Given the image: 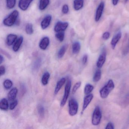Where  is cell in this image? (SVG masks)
Instances as JSON below:
<instances>
[{"mask_svg":"<svg viewBox=\"0 0 129 129\" xmlns=\"http://www.w3.org/2000/svg\"><path fill=\"white\" fill-rule=\"evenodd\" d=\"M71 86V81L70 79H68L67 80L65 87L64 95H63L62 99L60 103V106L61 107H63L66 104V102H67L68 98L69 96V94H70Z\"/></svg>","mask_w":129,"mask_h":129,"instance_id":"cell-4","label":"cell"},{"mask_svg":"<svg viewBox=\"0 0 129 129\" xmlns=\"http://www.w3.org/2000/svg\"><path fill=\"white\" fill-rule=\"evenodd\" d=\"M9 105L8 100L6 98L2 99L0 102V108L1 110L7 111L9 108Z\"/></svg>","mask_w":129,"mask_h":129,"instance_id":"cell-20","label":"cell"},{"mask_svg":"<svg viewBox=\"0 0 129 129\" xmlns=\"http://www.w3.org/2000/svg\"><path fill=\"white\" fill-rule=\"evenodd\" d=\"M19 13L17 10H14L3 21V24L7 27H12L16 24L18 19Z\"/></svg>","mask_w":129,"mask_h":129,"instance_id":"cell-2","label":"cell"},{"mask_svg":"<svg viewBox=\"0 0 129 129\" xmlns=\"http://www.w3.org/2000/svg\"><path fill=\"white\" fill-rule=\"evenodd\" d=\"M24 38L23 37L21 36L19 37L17 40H16V42L14 43L13 47V50L15 52H17L20 49L21 47V45L23 43Z\"/></svg>","mask_w":129,"mask_h":129,"instance_id":"cell-16","label":"cell"},{"mask_svg":"<svg viewBox=\"0 0 129 129\" xmlns=\"http://www.w3.org/2000/svg\"><path fill=\"white\" fill-rule=\"evenodd\" d=\"M18 39L17 35L13 34H10L7 36L6 38V43L8 46H12L15 43L16 40Z\"/></svg>","mask_w":129,"mask_h":129,"instance_id":"cell-14","label":"cell"},{"mask_svg":"<svg viewBox=\"0 0 129 129\" xmlns=\"http://www.w3.org/2000/svg\"><path fill=\"white\" fill-rule=\"evenodd\" d=\"M128 1V0H124V3H127V1Z\"/></svg>","mask_w":129,"mask_h":129,"instance_id":"cell-43","label":"cell"},{"mask_svg":"<svg viewBox=\"0 0 129 129\" xmlns=\"http://www.w3.org/2000/svg\"><path fill=\"white\" fill-rule=\"evenodd\" d=\"M49 44L50 39L49 38L47 37H44L40 41L39 47L42 50H45L49 45Z\"/></svg>","mask_w":129,"mask_h":129,"instance_id":"cell-13","label":"cell"},{"mask_svg":"<svg viewBox=\"0 0 129 129\" xmlns=\"http://www.w3.org/2000/svg\"><path fill=\"white\" fill-rule=\"evenodd\" d=\"M129 50V42H128V45H127V47L126 49V51H128Z\"/></svg>","mask_w":129,"mask_h":129,"instance_id":"cell-42","label":"cell"},{"mask_svg":"<svg viewBox=\"0 0 129 129\" xmlns=\"http://www.w3.org/2000/svg\"><path fill=\"white\" fill-rule=\"evenodd\" d=\"M102 118V113L99 106H96L92 116V123L94 126H97L100 123Z\"/></svg>","mask_w":129,"mask_h":129,"instance_id":"cell-3","label":"cell"},{"mask_svg":"<svg viewBox=\"0 0 129 129\" xmlns=\"http://www.w3.org/2000/svg\"><path fill=\"white\" fill-rule=\"evenodd\" d=\"M1 53H3L4 55L6 56L9 59H10L11 58V55L8 53H7V52L5 51V50H3L1 49Z\"/></svg>","mask_w":129,"mask_h":129,"instance_id":"cell-39","label":"cell"},{"mask_svg":"<svg viewBox=\"0 0 129 129\" xmlns=\"http://www.w3.org/2000/svg\"><path fill=\"white\" fill-rule=\"evenodd\" d=\"M25 31L27 34L31 35L34 33L33 24L31 23H28L25 27Z\"/></svg>","mask_w":129,"mask_h":129,"instance_id":"cell-28","label":"cell"},{"mask_svg":"<svg viewBox=\"0 0 129 129\" xmlns=\"http://www.w3.org/2000/svg\"><path fill=\"white\" fill-rule=\"evenodd\" d=\"M42 64V59L41 58L37 59L34 63L33 69L34 71H38L41 66Z\"/></svg>","mask_w":129,"mask_h":129,"instance_id":"cell-25","label":"cell"},{"mask_svg":"<svg viewBox=\"0 0 129 129\" xmlns=\"http://www.w3.org/2000/svg\"><path fill=\"white\" fill-rule=\"evenodd\" d=\"M69 114L71 116L76 115L78 109V102L74 99H71L69 102Z\"/></svg>","mask_w":129,"mask_h":129,"instance_id":"cell-5","label":"cell"},{"mask_svg":"<svg viewBox=\"0 0 129 129\" xmlns=\"http://www.w3.org/2000/svg\"><path fill=\"white\" fill-rule=\"evenodd\" d=\"M18 90L16 87H14L9 92L8 98L10 101H13L16 98L18 94Z\"/></svg>","mask_w":129,"mask_h":129,"instance_id":"cell-17","label":"cell"},{"mask_svg":"<svg viewBox=\"0 0 129 129\" xmlns=\"http://www.w3.org/2000/svg\"><path fill=\"white\" fill-rule=\"evenodd\" d=\"M4 58L3 56L2 55H0V64H1L3 63V62L4 61Z\"/></svg>","mask_w":129,"mask_h":129,"instance_id":"cell-41","label":"cell"},{"mask_svg":"<svg viewBox=\"0 0 129 129\" xmlns=\"http://www.w3.org/2000/svg\"><path fill=\"white\" fill-rule=\"evenodd\" d=\"M66 80L65 78H62L59 80L58 81L56 84V86L55 87L54 90V94L55 95H57L60 90L61 89L62 86L66 83Z\"/></svg>","mask_w":129,"mask_h":129,"instance_id":"cell-15","label":"cell"},{"mask_svg":"<svg viewBox=\"0 0 129 129\" xmlns=\"http://www.w3.org/2000/svg\"><path fill=\"white\" fill-rule=\"evenodd\" d=\"M106 49L104 47L102 49V52L99 56L96 62V66L99 69H101L103 66L106 60Z\"/></svg>","mask_w":129,"mask_h":129,"instance_id":"cell-6","label":"cell"},{"mask_svg":"<svg viewBox=\"0 0 129 129\" xmlns=\"http://www.w3.org/2000/svg\"><path fill=\"white\" fill-rule=\"evenodd\" d=\"M94 89L93 86L90 84H87L85 86L84 89V94L86 95L90 94Z\"/></svg>","mask_w":129,"mask_h":129,"instance_id":"cell-26","label":"cell"},{"mask_svg":"<svg viewBox=\"0 0 129 129\" xmlns=\"http://www.w3.org/2000/svg\"><path fill=\"white\" fill-rule=\"evenodd\" d=\"M121 36H122V34L120 31H119L113 37L111 43V46L113 49H114L115 48L117 44L120 40Z\"/></svg>","mask_w":129,"mask_h":129,"instance_id":"cell-12","label":"cell"},{"mask_svg":"<svg viewBox=\"0 0 129 129\" xmlns=\"http://www.w3.org/2000/svg\"><path fill=\"white\" fill-rule=\"evenodd\" d=\"M4 86L6 89H10L13 85L12 81L9 79H7L4 81L3 83Z\"/></svg>","mask_w":129,"mask_h":129,"instance_id":"cell-29","label":"cell"},{"mask_svg":"<svg viewBox=\"0 0 129 129\" xmlns=\"http://www.w3.org/2000/svg\"><path fill=\"white\" fill-rule=\"evenodd\" d=\"M50 77V74L48 72H46L43 75L41 78V83L44 86L48 84L49 80Z\"/></svg>","mask_w":129,"mask_h":129,"instance_id":"cell-21","label":"cell"},{"mask_svg":"<svg viewBox=\"0 0 129 129\" xmlns=\"http://www.w3.org/2000/svg\"><path fill=\"white\" fill-rule=\"evenodd\" d=\"M84 0H74V7L75 10L78 11L81 9L84 6Z\"/></svg>","mask_w":129,"mask_h":129,"instance_id":"cell-18","label":"cell"},{"mask_svg":"<svg viewBox=\"0 0 129 129\" xmlns=\"http://www.w3.org/2000/svg\"><path fill=\"white\" fill-rule=\"evenodd\" d=\"M33 0H19L18 6L19 9L22 11L27 9Z\"/></svg>","mask_w":129,"mask_h":129,"instance_id":"cell-11","label":"cell"},{"mask_svg":"<svg viewBox=\"0 0 129 129\" xmlns=\"http://www.w3.org/2000/svg\"><path fill=\"white\" fill-rule=\"evenodd\" d=\"M102 77V72L100 69L98 68L96 71L93 78V82H97L100 80Z\"/></svg>","mask_w":129,"mask_h":129,"instance_id":"cell-24","label":"cell"},{"mask_svg":"<svg viewBox=\"0 0 129 129\" xmlns=\"http://www.w3.org/2000/svg\"><path fill=\"white\" fill-rule=\"evenodd\" d=\"M104 7H105V4L104 2H101L98 6L96 12L95 20V21L96 22L99 21L101 19L103 10H104Z\"/></svg>","mask_w":129,"mask_h":129,"instance_id":"cell-8","label":"cell"},{"mask_svg":"<svg viewBox=\"0 0 129 129\" xmlns=\"http://www.w3.org/2000/svg\"><path fill=\"white\" fill-rule=\"evenodd\" d=\"M87 60H88V55L87 54H85L84 55L82 59V63L84 65L86 64Z\"/></svg>","mask_w":129,"mask_h":129,"instance_id":"cell-37","label":"cell"},{"mask_svg":"<svg viewBox=\"0 0 129 129\" xmlns=\"http://www.w3.org/2000/svg\"><path fill=\"white\" fill-rule=\"evenodd\" d=\"M119 0H112V4L114 6H116L118 3Z\"/></svg>","mask_w":129,"mask_h":129,"instance_id":"cell-40","label":"cell"},{"mask_svg":"<svg viewBox=\"0 0 129 129\" xmlns=\"http://www.w3.org/2000/svg\"><path fill=\"white\" fill-rule=\"evenodd\" d=\"M50 0H40L39 9L40 10H44L49 6Z\"/></svg>","mask_w":129,"mask_h":129,"instance_id":"cell-23","label":"cell"},{"mask_svg":"<svg viewBox=\"0 0 129 129\" xmlns=\"http://www.w3.org/2000/svg\"><path fill=\"white\" fill-rule=\"evenodd\" d=\"M6 73V68L4 66H0V75L1 76L4 75Z\"/></svg>","mask_w":129,"mask_h":129,"instance_id":"cell-36","label":"cell"},{"mask_svg":"<svg viewBox=\"0 0 129 129\" xmlns=\"http://www.w3.org/2000/svg\"><path fill=\"white\" fill-rule=\"evenodd\" d=\"M52 19V17L51 15H47L44 17L41 23V26L42 29L45 30L49 26Z\"/></svg>","mask_w":129,"mask_h":129,"instance_id":"cell-10","label":"cell"},{"mask_svg":"<svg viewBox=\"0 0 129 129\" xmlns=\"http://www.w3.org/2000/svg\"><path fill=\"white\" fill-rule=\"evenodd\" d=\"M68 26L69 24L68 22H58L54 27V31L57 33L60 31H64L67 29Z\"/></svg>","mask_w":129,"mask_h":129,"instance_id":"cell-7","label":"cell"},{"mask_svg":"<svg viewBox=\"0 0 129 129\" xmlns=\"http://www.w3.org/2000/svg\"><path fill=\"white\" fill-rule=\"evenodd\" d=\"M7 7L9 9H13L16 4V0H6Z\"/></svg>","mask_w":129,"mask_h":129,"instance_id":"cell-30","label":"cell"},{"mask_svg":"<svg viewBox=\"0 0 129 129\" xmlns=\"http://www.w3.org/2000/svg\"><path fill=\"white\" fill-rule=\"evenodd\" d=\"M114 129V124L112 122H109L108 123L105 127V129Z\"/></svg>","mask_w":129,"mask_h":129,"instance_id":"cell-38","label":"cell"},{"mask_svg":"<svg viewBox=\"0 0 129 129\" xmlns=\"http://www.w3.org/2000/svg\"><path fill=\"white\" fill-rule=\"evenodd\" d=\"M62 12L64 14H68L69 12V7L67 4H65L63 6L62 9Z\"/></svg>","mask_w":129,"mask_h":129,"instance_id":"cell-34","label":"cell"},{"mask_svg":"<svg viewBox=\"0 0 129 129\" xmlns=\"http://www.w3.org/2000/svg\"><path fill=\"white\" fill-rule=\"evenodd\" d=\"M81 49V44L80 42L75 41L73 43L72 46V53L74 54H78Z\"/></svg>","mask_w":129,"mask_h":129,"instance_id":"cell-19","label":"cell"},{"mask_svg":"<svg viewBox=\"0 0 129 129\" xmlns=\"http://www.w3.org/2000/svg\"><path fill=\"white\" fill-rule=\"evenodd\" d=\"M18 104V101L17 100H14L10 103L9 106V108L10 110H13L15 109Z\"/></svg>","mask_w":129,"mask_h":129,"instance_id":"cell-33","label":"cell"},{"mask_svg":"<svg viewBox=\"0 0 129 129\" xmlns=\"http://www.w3.org/2000/svg\"><path fill=\"white\" fill-rule=\"evenodd\" d=\"M68 48V45L67 44H65L61 47V48L59 50L58 54H57V56L59 58H61L63 57L65 53L66 52Z\"/></svg>","mask_w":129,"mask_h":129,"instance_id":"cell-22","label":"cell"},{"mask_svg":"<svg viewBox=\"0 0 129 129\" xmlns=\"http://www.w3.org/2000/svg\"><path fill=\"white\" fill-rule=\"evenodd\" d=\"M38 113L39 117L41 118L44 117L45 116V109L41 105H39L37 107Z\"/></svg>","mask_w":129,"mask_h":129,"instance_id":"cell-27","label":"cell"},{"mask_svg":"<svg viewBox=\"0 0 129 129\" xmlns=\"http://www.w3.org/2000/svg\"><path fill=\"white\" fill-rule=\"evenodd\" d=\"M93 98V94L90 93L89 95H86L84 99L83 104V108H82V112L81 113L83 114L86 109L89 106V104L91 102Z\"/></svg>","mask_w":129,"mask_h":129,"instance_id":"cell-9","label":"cell"},{"mask_svg":"<svg viewBox=\"0 0 129 129\" xmlns=\"http://www.w3.org/2000/svg\"><path fill=\"white\" fill-rule=\"evenodd\" d=\"M114 87V84L113 80L112 79L109 80L107 84L100 90V94L101 98L103 99L107 98Z\"/></svg>","mask_w":129,"mask_h":129,"instance_id":"cell-1","label":"cell"},{"mask_svg":"<svg viewBox=\"0 0 129 129\" xmlns=\"http://www.w3.org/2000/svg\"><path fill=\"white\" fill-rule=\"evenodd\" d=\"M81 81H78L75 84L73 87L72 90V94H74L77 92L78 89L81 86Z\"/></svg>","mask_w":129,"mask_h":129,"instance_id":"cell-32","label":"cell"},{"mask_svg":"<svg viewBox=\"0 0 129 129\" xmlns=\"http://www.w3.org/2000/svg\"><path fill=\"white\" fill-rule=\"evenodd\" d=\"M110 34L108 31L105 32L102 35V38L105 40H108L110 37Z\"/></svg>","mask_w":129,"mask_h":129,"instance_id":"cell-35","label":"cell"},{"mask_svg":"<svg viewBox=\"0 0 129 129\" xmlns=\"http://www.w3.org/2000/svg\"><path fill=\"white\" fill-rule=\"evenodd\" d=\"M64 37L65 34L64 31L57 32V34L55 35V37L56 39L60 42H62L64 41Z\"/></svg>","mask_w":129,"mask_h":129,"instance_id":"cell-31","label":"cell"}]
</instances>
